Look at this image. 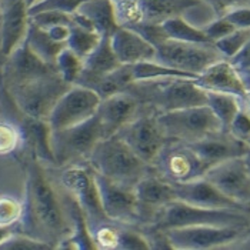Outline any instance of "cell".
<instances>
[{
	"instance_id": "obj_1",
	"label": "cell",
	"mask_w": 250,
	"mask_h": 250,
	"mask_svg": "<svg viewBox=\"0 0 250 250\" xmlns=\"http://www.w3.org/2000/svg\"><path fill=\"white\" fill-rule=\"evenodd\" d=\"M82 214L76 202L53 182L46 167L32 159L18 230L59 249L60 243L73 234L77 217Z\"/></svg>"
},
{
	"instance_id": "obj_2",
	"label": "cell",
	"mask_w": 250,
	"mask_h": 250,
	"mask_svg": "<svg viewBox=\"0 0 250 250\" xmlns=\"http://www.w3.org/2000/svg\"><path fill=\"white\" fill-rule=\"evenodd\" d=\"M126 92L137 99L143 110L154 115L206 104L208 95L194 79L166 77L156 80H136Z\"/></svg>"
},
{
	"instance_id": "obj_3",
	"label": "cell",
	"mask_w": 250,
	"mask_h": 250,
	"mask_svg": "<svg viewBox=\"0 0 250 250\" xmlns=\"http://www.w3.org/2000/svg\"><path fill=\"white\" fill-rule=\"evenodd\" d=\"M49 176L79 206L86 220L89 234L96 228L112 222L102 208L95 170L90 165L77 163L69 166H44Z\"/></svg>"
},
{
	"instance_id": "obj_4",
	"label": "cell",
	"mask_w": 250,
	"mask_h": 250,
	"mask_svg": "<svg viewBox=\"0 0 250 250\" xmlns=\"http://www.w3.org/2000/svg\"><path fill=\"white\" fill-rule=\"evenodd\" d=\"M87 163L97 174L130 188H135L142 177L153 170L152 165L142 160L116 135L100 139Z\"/></svg>"
},
{
	"instance_id": "obj_5",
	"label": "cell",
	"mask_w": 250,
	"mask_h": 250,
	"mask_svg": "<svg viewBox=\"0 0 250 250\" xmlns=\"http://www.w3.org/2000/svg\"><path fill=\"white\" fill-rule=\"evenodd\" d=\"M70 86L55 70L49 75L7 87L6 90L20 116L47 122L52 109Z\"/></svg>"
},
{
	"instance_id": "obj_6",
	"label": "cell",
	"mask_w": 250,
	"mask_h": 250,
	"mask_svg": "<svg viewBox=\"0 0 250 250\" xmlns=\"http://www.w3.org/2000/svg\"><path fill=\"white\" fill-rule=\"evenodd\" d=\"M250 212L222 210L193 206L189 203L173 200L160 213L156 223L149 226L152 229L169 230L188 226H249ZM147 229V228H143Z\"/></svg>"
},
{
	"instance_id": "obj_7",
	"label": "cell",
	"mask_w": 250,
	"mask_h": 250,
	"mask_svg": "<svg viewBox=\"0 0 250 250\" xmlns=\"http://www.w3.org/2000/svg\"><path fill=\"white\" fill-rule=\"evenodd\" d=\"M157 123L166 139L185 143H194L223 130L220 122L208 104L159 113Z\"/></svg>"
},
{
	"instance_id": "obj_8",
	"label": "cell",
	"mask_w": 250,
	"mask_h": 250,
	"mask_svg": "<svg viewBox=\"0 0 250 250\" xmlns=\"http://www.w3.org/2000/svg\"><path fill=\"white\" fill-rule=\"evenodd\" d=\"M100 139L103 136L96 115L76 126L52 130L50 147L55 166L86 163Z\"/></svg>"
},
{
	"instance_id": "obj_9",
	"label": "cell",
	"mask_w": 250,
	"mask_h": 250,
	"mask_svg": "<svg viewBox=\"0 0 250 250\" xmlns=\"http://www.w3.org/2000/svg\"><path fill=\"white\" fill-rule=\"evenodd\" d=\"M150 165L154 173L172 185L202 177L209 169L189 143L173 139H166Z\"/></svg>"
},
{
	"instance_id": "obj_10",
	"label": "cell",
	"mask_w": 250,
	"mask_h": 250,
	"mask_svg": "<svg viewBox=\"0 0 250 250\" xmlns=\"http://www.w3.org/2000/svg\"><path fill=\"white\" fill-rule=\"evenodd\" d=\"M220 59L225 58L216 49L214 43L166 39L156 46V62L196 77Z\"/></svg>"
},
{
	"instance_id": "obj_11",
	"label": "cell",
	"mask_w": 250,
	"mask_h": 250,
	"mask_svg": "<svg viewBox=\"0 0 250 250\" xmlns=\"http://www.w3.org/2000/svg\"><path fill=\"white\" fill-rule=\"evenodd\" d=\"M248 230V226H188L166 231L174 250L229 249Z\"/></svg>"
},
{
	"instance_id": "obj_12",
	"label": "cell",
	"mask_w": 250,
	"mask_h": 250,
	"mask_svg": "<svg viewBox=\"0 0 250 250\" xmlns=\"http://www.w3.org/2000/svg\"><path fill=\"white\" fill-rule=\"evenodd\" d=\"M100 97L89 87L72 84L58 100L47 117L52 130L80 125L96 115Z\"/></svg>"
},
{
	"instance_id": "obj_13",
	"label": "cell",
	"mask_w": 250,
	"mask_h": 250,
	"mask_svg": "<svg viewBox=\"0 0 250 250\" xmlns=\"http://www.w3.org/2000/svg\"><path fill=\"white\" fill-rule=\"evenodd\" d=\"M116 136H119L142 160L149 165L166 142V137L157 123V115L143 109L133 120L123 126Z\"/></svg>"
},
{
	"instance_id": "obj_14",
	"label": "cell",
	"mask_w": 250,
	"mask_h": 250,
	"mask_svg": "<svg viewBox=\"0 0 250 250\" xmlns=\"http://www.w3.org/2000/svg\"><path fill=\"white\" fill-rule=\"evenodd\" d=\"M137 203V228H149L156 223L163 209L176 200L172 183L162 179L152 170L139 180L135 186Z\"/></svg>"
},
{
	"instance_id": "obj_15",
	"label": "cell",
	"mask_w": 250,
	"mask_h": 250,
	"mask_svg": "<svg viewBox=\"0 0 250 250\" xmlns=\"http://www.w3.org/2000/svg\"><path fill=\"white\" fill-rule=\"evenodd\" d=\"M203 177L231 200L250 209V167L245 157H234L213 165Z\"/></svg>"
},
{
	"instance_id": "obj_16",
	"label": "cell",
	"mask_w": 250,
	"mask_h": 250,
	"mask_svg": "<svg viewBox=\"0 0 250 250\" xmlns=\"http://www.w3.org/2000/svg\"><path fill=\"white\" fill-rule=\"evenodd\" d=\"M102 208L106 216L119 225L137 228V203L135 188L120 185L95 172Z\"/></svg>"
},
{
	"instance_id": "obj_17",
	"label": "cell",
	"mask_w": 250,
	"mask_h": 250,
	"mask_svg": "<svg viewBox=\"0 0 250 250\" xmlns=\"http://www.w3.org/2000/svg\"><path fill=\"white\" fill-rule=\"evenodd\" d=\"M176 200L189 203L193 206L206 209H222V210H240L250 212V209L231 200L226 194L220 192L206 177H197L190 182L173 183Z\"/></svg>"
},
{
	"instance_id": "obj_18",
	"label": "cell",
	"mask_w": 250,
	"mask_h": 250,
	"mask_svg": "<svg viewBox=\"0 0 250 250\" xmlns=\"http://www.w3.org/2000/svg\"><path fill=\"white\" fill-rule=\"evenodd\" d=\"M142 112V106L129 92H120L100 100L96 116L102 127V136L110 137L126 126Z\"/></svg>"
},
{
	"instance_id": "obj_19",
	"label": "cell",
	"mask_w": 250,
	"mask_h": 250,
	"mask_svg": "<svg viewBox=\"0 0 250 250\" xmlns=\"http://www.w3.org/2000/svg\"><path fill=\"white\" fill-rule=\"evenodd\" d=\"M56 67L44 63L39 59L23 42L9 56L4 58L3 63V82L6 89L18 86L24 82L38 79L55 72Z\"/></svg>"
},
{
	"instance_id": "obj_20",
	"label": "cell",
	"mask_w": 250,
	"mask_h": 250,
	"mask_svg": "<svg viewBox=\"0 0 250 250\" xmlns=\"http://www.w3.org/2000/svg\"><path fill=\"white\" fill-rule=\"evenodd\" d=\"M189 145L209 167L229 159L245 157L250 147L248 142L233 136L226 130H220Z\"/></svg>"
},
{
	"instance_id": "obj_21",
	"label": "cell",
	"mask_w": 250,
	"mask_h": 250,
	"mask_svg": "<svg viewBox=\"0 0 250 250\" xmlns=\"http://www.w3.org/2000/svg\"><path fill=\"white\" fill-rule=\"evenodd\" d=\"M194 82L205 90L229 93L237 97H243L248 92V86L229 59H220L210 64L205 72L194 79Z\"/></svg>"
},
{
	"instance_id": "obj_22",
	"label": "cell",
	"mask_w": 250,
	"mask_h": 250,
	"mask_svg": "<svg viewBox=\"0 0 250 250\" xmlns=\"http://www.w3.org/2000/svg\"><path fill=\"white\" fill-rule=\"evenodd\" d=\"M73 23L95 30L100 36H109L119 27L113 0H83L75 13Z\"/></svg>"
},
{
	"instance_id": "obj_23",
	"label": "cell",
	"mask_w": 250,
	"mask_h": 250,
	"mask_svg": "<svg viewBox=\"0 0 250 250\" xmlns=\"http://www.w3.org/2000/svg\"><path fill=\"white\" fill-rule=\"evenodd\" d=\"M109 39L116 58L122 64L156 60V47L132 27L119 26Z\"/></svg>"
},
{
	"instance_id": "obj_24",
	"label": "cell",
	"mask_w": 250,
	"mask_h": 250,
	"mask_svg": "<svg viewBox=\"0 0 250 250\" xmlns=\"http://www.w3.org/2000/svg\"><path fill=\"white\" fill-rule=\"evenodd\" d=\"M21 117L20 130L23 136V143L30 147L32 157L36 159L43 166H55V159L50 147V133L52 129L46 120Z\"/></svg>"
},
{
	"instance_id": "obj_25",
	"label": "cell",
	"mask_w": 250,
	"mask_h": 250,
	"mask_svg": "<svg viewBox=\"0 0 250 250\" xmlns=\"http://www.w3.org/2000/svg\"><path fill=\"white\" fill-rule=\"evenodd\" d=\"M122 63L116 58L109 36H103L96 49L83 60V70L75 84L87 87L93 80L113 72Z\"/></svg>"
},
{
	"instance_id": "obj_26",
	"label": "cell",
	"mask_w": 250,
	"mask_h": 250,
	"mask_svg": "<svg viewBox=\"0 0 250 250\" xmlns=\"http://www.w3.org/2000/svg\"><path fill=\"white\" fill-rule=\"evenodd\" d=\"M200 0H139L143 21L162 23L165 20L183 16L188 9Z\"/></svg>"
},
{
	"instance_id": "obj_27",
	"label": "cell",
	"mask_w": 250,
	"mask_h": 250,
	"mask_svg": "<svg viewBox=\"0 0 250 250\" xmlns=\"http://www.w3.org/2000/svg\"><path fill=\"white\" fill-rule=\"evenodd\" d=\"M24 42L29 46V49L39 59H42L44 63L52 64V66H55V62L58 59L59 53L66 47L64 43L55 42L44 29L39 27L35 23H32L30 19H29V27H27Z\"/></svg>"
},
{
	"instance_id": "obj_28",
	"label": "cell",
	"mask_w": 250,
	"mask_h": 250,
	"mask_svg": "<svg viewBox=\"0 0 250 250\" xmlns=\"http://www.w3.org/2000/svg\"><path fill=\"white\" fill-rule=\"evenodd\" d=\"M132 64H120L113 72L93 80L87 87L96 92L100 99L125 92L133 83Z\"/></svg>"
},
{
	"instance_id": "obj_29",
	"label": "cell",
	"mask_w": 250,
	"mask_h": 250,
	"mask_svg": "<svg viewBox=\"0 0 250 250\" xmlns=\"http://www.w3.org/2000/svg\"><path fill=\"white\" fill-rule=\"evenodd\" d=\"M206 95H208L206 104L210 107V110L217 117V120L220 122L222 129L228 132L231 120L234 119V116L237 115V112L242 109L240 97L229 95V93L209 92V90H206Z\"/></svg>"
},
{
	"instance_id": "obj_30",
	"label": "cell",
	"mask_w": 250,
	"mask_h": 250,
	"mask_svg": "<svg viewBox=\"0 0 250 250\" xmlns=\"http://www.w3.org/2000/svg\"><path fill=\"white\" fill-rule=\"evenodd\" d=\"M169 39L182 40V42H193V43H212L205 35L203 29L193 26L182 16H176L160 23Z\"/></svg>"
},
{
	"instance_id": "obj_31",
	"label": "cell",
	"mask_w": 250,
	"mask_h": 250,
	"mask_svg": "<svg viewBox=\"0 0 250 250\" xmlns=\"http://www.w3.org/2000/svg\"><path fill=\"white\" fill-rule=\"evenodd\" d=\"M103 36H100L95 30L86 29L83 26H79L76 23L70 24V36L66 42V46L72 49L77 56L84 59L87 58L100 43Z\"/></svg>"
},
{
	"instance_id": "obj_32",
	"label": "cell",
	"mask_w": 250,
	"mask_h": 250,
	"mask_svg": "<svg viewBox=\"0 0 250 250\" xmlns=\"http://www.w3.org/2000/svg\"><path fill=\"white\" fill-rule=\"evenodd\" d=\"M133 80H156V79H166V77H186V79H196V76L167 67L156 60L140 62L132 64Z\"/></svg>"
},
{
	"instance_id": "obj_33",
	"label": "cell",
	"mask_w": 250,
	"mask_h": 250,
	"mask_svg": "<svg viewBox=\"0 0 250 250\" xmlns=\"http://www.w3.org/2000/svg\"><path fill=\"white\" fill-rule=\"evenodd\" d=\"M55 67L64 82H67L69 84H75L83 70V59L77 56L72 49L66 46L59 53L55 62Z\"/></svg>"
},
{
	"instance_id": "obj_34",
	"label": "cell",
	"mask_w": 250,
	"mask_h": 250,
	"mask_svg": "<svg viewBox=\"0 0 250 250\" xmlns=\"http://www.w3.org/2000/svg\"><path fill=\"white\" fill-rule=\"evenodd\" d=\"M250 39V29H234L228 36L214 42L216 49L225 59L234 58Z\"/></svg>"
},
{
	"instance_id": "obj_35",
	"label": "cell",
	"mask_w": 250,
	"mask_h": 250,
	"mask_svg": "<svg viewBox=\"0 0 250 250\" xmlns=\"http://www.w3.org/2000/svg\"><path fill=\"white\" fill-rule=\"evenodd\" d=\"M120 226L122 225L115 222H107L92 231L90 237L95 245V249L117 250Z\"/></svg>"
},
{
	"instance_id": "obj_36",
	"label": "cell",
	"mask_w": 250,
	"mask_h": 250,
	"mask_svg": "<svg viewBox=\"0 0 250 250\" xmlns=\"http://www.w3.org/2000/svg\"><path fill=\"white\" fill-rule=\"evenodd\" d=\"M23 143L19 125L7 120H0V156L13 153Z\"/></svg>"
},
{
	"instance_id": "obj_37",
	"label": "cell",
	"mask_w": 250,
	"mask_h": 250,
	"mask_svg": "<svg viewBox=\"0 0 250 250\" xmlns=\"http://www.w3.org/2000/svg\"><path fill=\"white\" fill-rule=\"evenodd\" d=\"M52 249L50 245L46 242L29 236L23 231H13L1 245L0 250H49Z\"/></svg>"
},
{
	"instance_id": "obj_38",
	"label": "cell",
	"mask_w": 250,
	"mask_h": 250,
	"mask_svg": "<svg viewBox=\"0 0 250 250\" xmlns=\"http://www.w3.org/2000/svg\"><path fill=\"white\" fill-rule=\"evenodd\" d=\"M23 214V200L15 196H0V226H18Z\"/></svg>"
},
{
	"instance_id": "obj_39",
	"label": "cell",
	"mask_w": 250,
	"mask_h": 250,
	"mask_svg": "<svg viewBox=\"0 0 250 250\" xmlns=\"http://www.w3.org/2000/svg\"><path fill=\"white\" fill-rule=\"evenodd\" d=\"M145 233L136 226H120L117 250H149Z\"/></svg>"
},
{
	"instance_id": "obj_40",
	"label": "cell",
	"mask_w": 250,
	"mask_h": 250,
	"mask_svg": "<svg viewBox=\"0 0 250 250\" xmlns=\"http://www.w3.org/2000/svg\"><path fill=\"white\" fill-rule=\"evenodd\" d=\"M29 19L32 23L42 29H49L56 24H72L73 18L69 13H62V12H55V10H43L38 13L29 15Z\"/></svg>"
},
{
	"instance_id": "obj_41",
	"label": "cell",
	"mask_w": 250,
	"mask_h": 250,
	"mask_svg": "<svg viewBox=\"0 0 250 250\" xmlns=\"http://www.w3.org/2000/svg\"><path fill=\"white\" fill-rule=\"evenodd\" d=\"M83 0H38L35 4L29 7V15L38 13L43 10H55V12H62V13H75L79 4Z\"/></svg>"
},
{
	"instance_id": "obj_42",
	"label": "cell",
	"mask_w": 250,
	"mask_h": 250,
	"mask_svg": "<svg viewBox=\"0 0 250 250\" xmlns=\"http://www.w3.org/2000/svg\"><path fill=\"white\" fill-rule=\"evenodd\" d=\"M132 29L136 30L140 36L146 39L149 43H152L154 47L157 44H160L162 42H165L167 38L163 26L160 23H149V21H140L135 26H132Z\"/></svg>"
},
{
	"instance_id": "obj_43",
	"label": "cell",
	"mask_w": 250,
	"mask_h": 250,
	"mask_svg": "<svg viewBox=\"0 0 250 250\" xmlns=\"http://www.w3.org/2000/svg\"><path fill=\"white\" fill-rule=\"evenodd\" d=\"M236 27L231 24L229 20H226L223 16H217L216 19H213L210 23H208L203 27L205 35L209 38V40L214 43L216 40L228 36L229 33H231Z\"/></svg>"
},
{
	"instance_id": "obj_44",
	"label": "cell",
	"mask_w": 250,
	"mask_h": 250,
	"mask_svg": "<svg viewBox=\"0 0 250 250\" xmlns=\"http://www.w3.org/2000/svg\"><path fill=\"white\" fill-rule=\"evenodd\" d=\"M231 135L245 140L249 143L250 140V113L240 109L237 112V115L234 116V119L231 120L229 130Z\"/></svg>"
},
{
	"instance_id": "obj_45",
	"label": "cell",
	"mask_w": 250,
	"mask_h": 250,
	"mask_svg": "<svg viewBox=\"0 0 250 250\" xmlns=\"http://www.w3.org/2000/svg\"><path fill=\"white\" fill-rule=\"evenodd\" d=\"M236 29H250V6H236L222 15Z\"/></svg>"
},
{
	"instance_id": "obj_46",
	"label": "cell",
	"mask_w": 250,
	"mask_h": 250,
	"mask_svg": "<svg viewBox=\"0 0 250 250\" xmlns=\"http://www.w3.org/2000/svg\"><path fill=\"white\" fill-rule=\"evenodd\" d=\"M230 62L234 64V67L239 72L250 70V39L248 40V43L245 44V47L234 58L230 59Z\"/></svg>"
},
{
	"instance_id": "obj_47",
	"label": "cell",
	"mask_w": 250,
	"mask_h": 250,
	"mask_svg": "<svg viewBox=\"0 0 250 250\" xmlns=\"http://www.w3.org/2000/svg\"><path fill=\"white\" fill-rule=\"evenodd\" d=\"M49 36L53 39L55 42L58 43H64L67 42V39L70 36V24H56V26H52L49 29H44Z\"/></svg>"
},
{
	"instance_id": "obj_48",
	"label": "cell",
	"mask_w": 250,
	"mask_h": 250,
	"mask_svg": "<svg viewBox=\"0 0 250 250\" xmlns=\"http://www.w3.org/2000/svg\"><path fill=\"white\" fill-rule=\"evenodd\" d=\"M16 230H18V226H0V245Z\"/></svg>"
},
{
	"instance_id": "obj_49",
	"label": "cell",
	"mask_w": 250,
	"mask_h": 250,
	"mask_svg": "<svg viewBox=\"0 0 250 250\" xmlns=\"http://www.w3.org/2000/svg\"><path fill=\"white\" fill-rule=\"evenodd\" d=\"M245 159H246V162H248V165H249L250 167V147L249 150H248V153H246V156H245Z\"/></svg>"
},
{
	"instance_id": "obj_50",
	"label": "cell",
	"mask_w": 250,
	"mask_h": 250,
	"mask_svg": "<svg viewBox=\"0 0 250 250\" xmlns=\"http://www.w3.org/2000/svg\"><path fill=\"white\" fill-rule=\"evenodd\" d=\"M36 1H38V0H26V3H27V6H29V7H30L32 4H35Z\"/></svg>"
},
{
	"instance_id": "obj_51",
	"label": "cell",
	"mask_w": 250,
	"mask_h": 250,
	"mask_svg": "<svg viewBox=\"0 0 250 250\" xmlns=\"http://www.w3.org/2000/svg\"><path fill=\"white\" fill-rule=\"evenodd\" d=\"M248 233L250 234V223H249V226H248Z\"/></svg>"
},
{
	"instance_id": "obj_52",
	"label": "cell",
	"mask_w": 250,
	"mask_h": 250,
	"mask_svg": "<svg viewBox=\"0 0 250 250\" xmlns=\"http://www.w3.org/2000/svg\"><path fill=\"white\" fill-rule=\"evenodd\" d=\"M113 1H117V0H113Z\"/></svg>"
},
{
	"instance_id": "obj_53",
	"label": "cell",
	"mask_w": 250,
	"mask_h": 250,
	"mask_svg": "<svg viewBox=\"0 0 250 250\" xmlns=\"http://www.w3.org/2000/svg\"><path fill=\"white\" fill-rule=\"evenodd\" d=\"M249 145H250V140H249Z\"/></svg>"
},
{
	"instance_id": "obj_54",
	"label": "cell",
	"mask_w": 250,
	"mask_h": 250,
	"mask_svg": "<svg viewBox=\"0 0 250 250\" xmlns=\"http://www.w3.org/2000/svg\"><path fill=\"white\" fill-rule=\"evenodd\" d=\"M0 1H1V0H0Z\"/></svg>"
}]
</instances>
